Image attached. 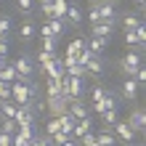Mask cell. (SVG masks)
Returning a JSON list of instances; mask_svg holds the SVG:
<instances>
[{
    "instance_id": "cell-23",
    "label": "cell",
    "mask_w": 146,
    "mask_h": 146,
    "mask_svg": "<svg viewBox=\"0 0 146 146\" xmlns=\"http://www.w3.org/2000/svg\"><path fill=\"white\" fill-rule=\"evenodd\" d=\"M74 122H77V119H74L72 114H61V117H58V127H61V133H66L69 138H72V127H74Z\"/></svg>"
},
{
    "instance_id": "cell-33",
    "label": "cell",
    "mask_w": 146,
    "mask_h": 146,
    "mask_svg": "<svg viewBox=\"0 0 146 146\" xmlns=\"http://www.w3.org/2000/svg\"><path fill=\"white\" fill-rule=\"evenodd\" d=\"M19 133L24 135V138H37V133H35V125H19Z\"/></svg>"
},
{
    "instance_id": "cell-30",
    "label": "cell",
    "mask_w": 146,
    "mask_h": 146,
    "mask_svg": "<svg viewBox=\"0 0 146 146\" xmlns=\"http://www.w3.org/2000/svg\"><path fill=\"white\" fill-rule=\"evenodd\" d=\"M101 119L106 122V127H111L119 119V114H117V109H106V111H101Z\"/></svg>"
},
{
    "instance_id": "cell-14",
    "label": "cell",
    "mask_w": 146,
    "mask_h": 146,
    "mask_svg": "<svg viewBox=\"0 0 146 146\" xmlns=\"http://www.w3.org/2000/svg\"><path fill=\"white\" fill-rule=\"evenodd\" d=\"M98 5V16H101V21H106V24H117V19H114V5L109 3V0H101V3H96Z\"/></svg>"
},
{
    "instance_id": "cell-5",
    "label": "cell",
    "mask_w": 146,
    "mask_h": 146,
    "mask_svg": "<svg viewBox=\"0 0 146 146\" xmlns=\"http://www.w3.org/2000/svg\"><path fill=\"white\" fill-rule=\"evenodd\" d=\"M11 101H13L16 106L29 104V88H27V80H16V82H11Z\"/></svg>"
},
{
    "instance_id": "cell-8",
    "label": "cell",
    "mask_w": 146,
    "mask_h": 146,
    "mask_svg": "<svg viewBox=\"0 0 146 146\" xmlns=\"http://www.w3.org/2000/svg\"><path fill=\"white\" fill-rule=\"evenodd\" d=\"M111 130H114V138H122V141H127V143L135 138V130L125 122V119H117V122L111 125Z\"/></svg>"
},
{
    "instance_id": "cell-11",
    "label": "cell",
    "mask_w": 146,
    "mask_h": 146,
    "mask_svg": "<svg viewBox=\"0 0 146 146\" xmlns=\"http://www.w3.org/2000/svg\"><path fill=\"white\" fill-rule=\"evenodd\" d=\"M85 48H88L93 56H101L109 48V40H104V37H85Z\"/></svg>"
},
{
    "instance_id": "cell-41",
    "label": "cell",
    "mask_w": 146,
    "mask_h": 146,
    "mask_svg": "<svg viewBox=\"0 0 146 146\" xmlns=\"http://www.w3.org/2000/svg\"><path fill=\"white\" fill-rule=\"evenodd\" d=\"M32 146H53V143H50V138H48V135H42V138L37 135V138H32Z\"/></svg>"
},
{
    "instance_id": "cell-38",
    "label": "cell",
    "mask_w": 146,
    "mask_h": 146,
    "mask_svg": "<svg viewBox=\"0 0 146 146\" xmlns=\"http://www.w3.org/2000/svg\"><path fill=\"white\" fill-rule=\"evenodd\" d=\"M42 53H56V40H42Z\"/></svg>"
},
{
    "instance_id": "cell-40",
    "label": "cell",
    "mask_w": 146,
    "mask_h": 146,
    "mask_svg": "<svg viewBox=\"0 0 146 146\" xmlns=\"http://www.w3.org/2000/svg\"><path fill=\"white\" fill-rule=\"evenodd\" d=\"M13 146H32V141H29V138H24L21 133H16V135H13Z\"/></svg>"
},
{
    "instance_id": "cell-49",
    "label": "cell",
    "mask_w": 146,
    "mask_h": 146,
    "mask_svg": "<svg viewBox=\"0 0 146 146\" xmlns=\"http://www.w3.org/2000/svg\"><path fill=\"white\" fill-rule=\"evenodd\" d=\"M77 146H80V143H77Z\"/></svg>"
},
{
    "instance_id": "cell-29",
    "label": "cell",
    "mask_w": 146,
    "mask_h": 146,
    "mask_svg": "<svg viewBox=\"0 0 146 146\" xmlns=\"http://www.w3.org/2000/svg\"><path fill=\"white\" fill-rule=\"evenodd\" d=\"M106 93H109V90L104 88V85H96V88L90 90V104H98V101H104V98H106Z\"/></svg>"
},
{
    "instance_id": "cell-25",
    "label": "cell",
    "mask_w": 146,
    "mask_h": 146,
    "mask_svg": "<svg viewBox=\"0 0 146 146\" xmlns=\"http://www.w3.org/2000/svg\"><path fill=\"white\" fill-rule=\"evenodd\" d=\"M16 109H19V106H16L13 101H0V117H3V119H13Z\"/></svg>"
},
{
    "instance_id": "cell-28",
    "label": "cell",
    "mask_w": 146,
    "mask_h": 146,
    "mask_svg": "<svg viewBox=\"0 0 146 146\" xmlns=\"http://www.w3.org/2000/svg\"><path fill=\"white\" fill-rule=\"evenodd\" d=\"M66 77H88V72H85V66L82 64H69V66H66Z\"/></svg>"
},
{
    "instance_id": "cell-21",
    "label": "cell",
    "mask_w": 146,
    "mask_h": 146,
    "mask_svg": "<svg viewBox=\"0 0 146 146\" xmlns=\"http://www.w3.org/2000/svg\"><path fill=\"white\" fill-rule=\"evenodd\" d=\"M85 48V37H74V40H69V45H66V53L64 56H72V58H77V53Z\"/></svg>"
},
{
    "instance_id": "cell-43",
    "label": "cell",
    "mask_w": 146,
    "mask_h": 146,
    "mask_svg": "<svg viewBox=\"0 0 146 146\" xmlns=\"http://www.w3.org/2000/svg\"><path fill=\"white\" fill-rule=\"evenodd\" d=\"M0 56H8V37H0Z\"/></svg>"
},
{
    "instance_id": "cell-36",
    "label": "cell",
    "mask_w": 146,
    "mask_h": 146,
    "mask_svg": "<svg viewBox=\"0 0 146 146\" xmlns=\"http://www.w3.org/2000/svg\"><path fill=\"white\" fill-rule=\"evenodd\" d=\"M16 5H19L24 13H32V8H35V0H16Z\"/></svg>"
},
{
    "instance_id": "cell-7",
    "label": "cell",
    "mask_w": 146,
    "mask_h": 146,
    "mask_svg": "<svg viewBox=\"0 0 146 146\" xmlns=\"http://www.w3.org/2000/svg\"><path fill=\"white\" fill-rule=\"evenodd\" d=\"M13 69L19 72V77H21V80H29V77L35 74V58H32V56H24V53H21V56L13 61Z\"/></svg>"
},
{
    "instance_id": "cell-9",
    "label": "cell",
    "mask_w": 146,
    "mask_h": 146,
    "mask_svg": "<svg viewBox=\"0 0 146 146\" xmlns=\"http://www.w3.org/2000/svg\"><path fill=\"white\" fill-rule=\"evenodd\" d=\"M125 122L130 125L135 133H141L143 127H146V114H143V109H141V106H138V109H133L130 114H127V119H125Z\"/></svg>"
},
{
    "instance_id": "cell-6",
    "label": "cell",
    "mask_w": 146,
    "mask_h": 146,
    "mask_svg": "<svg viewBox=\"0 0 146 146\" xmlns=\"http://www.w3.org/2000/svg\"><path fill=\"white\" fill-rule=\"evenodd\" d=\"M42 101H45V109L50 111V117L66 114V106H69V98L66 96H50V98H42Z\"/></svg>"
},
{
    "instance_id": "cell-35",
    "label": "cell",
    "mask_w": 146,
    "mask_h": 146,
    "mask_svg": "<svg viewBox=\"0 0 146 146\" xmlns=\"http://www.w3.org/2000/svg\"><path fill=\"white\" fill-rule=\"evenodd\" d=\"M98 21H101V16H98V5H93L90 11H88V24L93 27V24H98Z\"/></svg>"
},
{
    "instance_id": "cell-3",
    "label": "cell",
    "mask_w": 146,
    "mask_h": 146,
    "mask_svg": "<svg viewBox=\"0 0 146 146\" xmlns=\"http://www.w3.org/2000/svg\"><path fill=\"white\" fill-rule=\"evenodd\" d=\"M143 66V61H141V53H135V50H127V53L119 58V69H122V74L125 77H133L135 72H138Z\"/></svg>"
},
{
    "instance_id": "cell-26",
    "label": "cell",
    "mask_w": 146,
    "mask_h": 146,
    "mask_svg": "<svg viewBox=\"0 0 146 146\" xmlns=\"http://www.w3.org/2000/svg\"><path fill=\"white\" fill-rule=\"evenodd\" d=\"M0 133H5V135H16V133H19V125H16V119H0Z\"/></svg>"
},
{
    "instance_id": "cell-10",
    "label": "cell",
    "mask_w": 146,
    "mask_h": 146,
    "mask_svg": "<svg viewBox=\"0 0 146 146\" xmlns=\"http://www.w3.org/2000/svg\"><path fill=\"white\" fill-rule=\"evenodd\" d=\"M13 119H16V125H35V111H32L29 104H24V106L16 109Z\"/></svg>"
},
{
    "instance_id": "cell-47",
    "label": "cell",
    "mask_w": 146,
    "mask_h": 146,
    "mask_svg": "<svg viewBox=\"0 0 146 146\" xmlns=\"http://www.w3.org/2000/svg\"><path fill=\"white\" fill-rule=\"evenodd\" d=\"M42 3H53V0H42Z\"/></svg>"
},
{
    "instance_id": "cell-2",
    "label": "cell",
    "mask_w": 146,
    "mask_h": 146,
    "mask_svg": "<svg viewBox=\"0 0 146 146\" xmlns=\"http://www.w3.org/2000/svg\"><path fill=\"white\" fill-rule=\"evenodd\" d=\"M37 32H40L42 40H58V37L66 32V24L58 21V19H48V21H42V27H40Z\"/></svg>"
},
{
    "instance_id": "cell-48",
    "label": "cell",
    "mask_w": 146,
    "mask_h": 146,
    "mask_svg": "<svg viewBox=\"0 0 146 146\" xmlns=\"http://www.w3.org/2000/svg\"><path fill=\"white\" fill-rule=\"evenodd\" d=\"M93 146H98V143H93Z\"/></svg>"
},
{
    "instance_id": "cell-12",
    "label": "cell",
    "mask_w": 146,
    "mask_h": 146,
    "mask_svg": "<svg viewBox=\"0 0 146 146\" xmlns=\"http://www.w3.org/2000/svg\"><path fill=\"white\" fill-rule=\"evenodd\" d=\"M93 130V117L88 114L85 119H77L74 122V127H72V138H82L85 133H90Z\"/></svg>"
},
{
    "instance_id": "cell-18",
    "label": "cell",
    "mask_w": 146,
    "mask_h": 146,
    "mask_svg": "<svg viewBox=\"0 0 146 146\" xmlns=\"http://www.w3.org/2000/svg\"><path fill=\"white\" fill-rule=\"evenodd\" d=\"M16 80H21L19 72L13 69V64H5L3 69H0V82H8V85H11V82H16Z\"/></svg>"
},
{
    "instance_id": "cell-34",
    "label": "cell",
    "mask_w": 146,
    "mask_h": 146,
    "mask_svg": "<svg viewBox=\"0 0 146 146\" xmlns=\"http://www.w3.org/2000/svg\"><path fill=\"white\" fill-rule=\"evenodd\" d=\"M40 11H42V16H45V21L53 19V3H42L40 0Z\"/></svg>"
},
{
    "instance_id": "cell-46",
    "label": "cell",
    "mask_w": 146,
    "mask_h": 146,
    "mask_svg": "<svg viewBox=\"0 0 146 146\" xmlns=\"http://www.w3.org/2000/svg\"><path fill=\"white\" fill-rule=\"evenodd\" d=\"M135 3H138V5H141V8H143V0H135Z\"/></svg>"
},
{
    "instance_id": "cell-19",
    "label": "cell",
    "mask_w": 146,
    "mask_h": 146,
    "mask_svg": "<svg viewBox=\"0 0 146 146\" xmlns=\"http://www.w3.org/2000/svg\"><path fill=\"white\" fill-rule=\"evenodd\" d=\"M35 35H37V27H35V24H32V21L27 19V21H24L21 27H19V37H21L24 42H27V40H32Z\"/></svg>"
},
{
    "instance_id": "cell-16",
    "label": "cell",
    "mask_w": 146,
    "mask_h": 146,
    "mask_svg": "<svg viewBox=\"0 0 146 146\" xmlns=\"http://www.w3.org/2000/svg\"><path fill=\"white\" fill-rule=\"evenodd\" d=\"M66 114H72L74 119H85V117H88V106H85V101H69Z\"/></svg>"
},
{
    "instance_id": "cell-32",
    "label": "cell",
    "mask_w": 146,
    "mask_h": 146,
    "mask_svg": "<svg viewBox=\"0 0 146 146\" xmlns=\"http://www.w3.org/2000/svg\"><path fill=\"white\" fill-rule=\"evenodd\" d=\"M11 32V16H0V37H8Z\"/></svg>"
},
{
    "instance_id": "cell-22",
    "label": "cell",
    "mask_w": 146,
    "mask_h": 146,
    "mask_svg": "<svg viewBox=\"0 0 146 146\" xmlns=\"http://www.w3.org/2000/svg\"><path fill=\"white\" fill-rule=\"evenodd\" d=\"M66 21H69V24H74V27L82 21V11H80V8H77L74 3H69V5H66Z\"/></svg>"
},
{
    "instance_id": "cell-20",
    "label": "cell",
    "mask_w": 146,
    "mask_h": 146,
    "mask_svg": "<svg viewBox=\"0 0 146 146\" xmlns=\"http://www.w3.org/2000/svg\"><path fill=\"white\" fill-rule=\"evenodd\" d=\"M85 72H88V74H93V77H101V74H104V64H101V56L90 58V61L85 64Z\"/></svg>"
},
{
    "instance_id": "cell-24",
    "label": "cell",
    "mask_w": 146,
    "mask_h": 146,
    "mask_svg": "<svg viewBox=\"0 0 146 146\" xmlns=\"http://www.w3.org/2000/svg\"><path fill=\"white\" fill-rule=\"evenodd\" d=\"M96 143H98V146H117V138H114V133L106 127L104 133H98V135H96Z\"/></svg>"
},
{
    "instance_id": "cell-39",
    "label": "cell",
    "mask_w": 146,
    "mask_h": 146,
    "mask_svg": "<svg viewBox=\"0 0 146 146\" xmlns=\"http://www.w3.org/2000/svg\"><path fill=\"white\" fill-rule=\"evenodd\" d=\"M66 138H69V135H66V133H61V130H58V133H53V135H50V143H56V146H61Z\"/></svg>"
},
{
    "instance_id": "cell-1",
    "label": "cell",
    "mask_w": 146,
    "mask_h": 146,
    "mask_svg": "<svg viewBox=\"0 0 146 146\" xmlns=\"http://www.w3.org/2000/svg\"><path fill=\"white\" fill-rule=\"evenodd\" d=\"M64 96L69 101H82V96H85V77H64Z\"/></svg>"
},
{
    "instance_id": "cell-4",
    "label": "cell",
    "mask_w": 146,
    "mask_h": 146,
    "mask_svg": "<svg viewBox=\"0 0 146 146\" xmlns=\"http://www.w3.org/2000/svg\"><path fill=\"white\" fill-rule=\"evenodd\" d=\"M40 69H42V74H48V80H64V77H66L64 61H61V56H58V53H56L53 58H50L48 64H42Z\"/></svg>"
},
{
    "instance_id": "cell-17",
    "label": "cell",
    "mask_w": 146,
    "mask_h": 146,
    "mask_svg": "<svg viewBox=\"0 0 146 146\" xmlns=\"http://www.w3.org/2000/svg\"><path fill=\"white\" fill-rule=\"evenodd\" d=\"M64 96V80H45V98Z\"/></svg>"
},
{
    "instance_id": "cell-44",
    "label": "cell",
    "mask_w": 146,
    "mask_h": 146,
    "mask_svg": "<svg viewBox=\"0 0 146 146\" xmlns=\"http://www.w3.org/2000/svg\"><path fill=\"white\" fill-rule=\"evenodd\" d=\"M61 146H77V141H74V138H66V141H64Z\"/></svg>"
},
{
    "instance_id": "cell-13",
    "label": "cell",
    "mask_w": 146,
    "mask_h": 146,
    "mask_svg": "<svg viewBox=\"0 0 146 146\" xmlns=\"http://www.w3.org/2000/svg\"><path fill=\"white\" fill-rule=\"evenodd\" d=\"M111 32H114V24H106V21H98L90 27V37H104V40H111Z\"/></svg>"
},
{
    "instance_id": "cell-37",
    "label": "cell",
    "mask_w": 146,
    "mask_h": 146,
    "mask_svg": "<svg viewBox=\"0 0 146 146\" xmlns=\"http://www.w3.org/2000/svg\"><path fill=\"white\" fill-rule=\"evenodd\" d=\"M0 101H11V85L0 82Z\"/></svg>"
},
{
    "instance_id": "cell-42",
    "label": "cell",
    "mask_w": 146,
    "mask_h": 146,
    "mask_svg": "<svg viewBox=\"0 0 146 146\" xmlns=\"http://www.w3.org/2000/svg\"><path fill=\"white\" fill-rule=\"evenodd\" d=\"M0 146H13V135H5V133H0Z\"/></svg>"
},
{
    "instance_id": "cell-15",
    "label": "cell",
    "mask_w": 146,
    "mask_h": 146,
    "mask_svg": "<svg viewBox=\"0 0 146 146\" xmlns=\"http://www.w3.org/2000/svg\"><path fill=\"white\" fill-rule=\"evenodd\" d=\"M135 96H138V82H135L133 77H125V80H122V98L133 101Z\"/></svg>"
},
{
    "instance_id": "cell-31",
    "label": "cell",
    "mask_w": 146,
    "mask_h": 146,
    "mask_svg": "<svg viewBox=\"0 0 146 146\" xmlns=\"http://www.w3.org/2000/svg\"><path fill=\"white\" fill-rule=\"evenodd\" d=\"M58 130H61V127H58V117H50L48 122H45V135L50 138V135H53V133H58Z\"/></svg>"
},
{
    "instance_id": "cell-45",
    "label": "cell",
    "mask_w": 146,
    "mask_h": 146,
    "mask_svg": "<svg viewBox=\"0 0 146 146\" xmlns=\"http://www.w3.org/2000/svg\"><path fill=\"white\" fill-rule=\"evenodd\" d=\"M5 64H8V61H5V56H0V69H3Z\"/></svg>"
},
{
    "instance_id": "cell-27",
    "label": "cell",
    "mask_w": 146,
    "mask_h": 146,
    "mask_svg": "<svg viewBox=\"0 0 146 146\" xmlns=\"http://www.w3.org/2000/svg\"><path fill=\"white\" fill-rule=\"evenodd\" d=\"M138 24H141V19H138V16H135V13H125V16H122V29H125V32L135 29V27H138Z\"/></svg>"
}]
</instances>
